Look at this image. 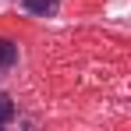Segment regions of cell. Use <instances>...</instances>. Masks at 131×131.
<instances>
[{"instance_id": "3957f363", "label": "cell", "mask_w": 131, "mask_h": 131, "mask_svg": "<svg viewBox=\"0 0 131 131\" xmlns=\"http://www.w3.org/2000/svg\"><path fill=\"white\" fill-rule=\"evenodd\" d=\"M11 117H14V103H11V96H0V128L11 124Z\"/></svg>"}, {"instance_id": "7a4b0ae2", "label": "cell", "mask_w": 131, "mask_h": 131, "mask_svg": "<svg viewBox=\"0 0 131 131\" xmlns=\"http://www.w3.org/2000/svg\"><path fill=\"white\" fill-rule=\"evenodd\" d=\"M32 14H53L57 11V0H21Z\"/></svg>"}, {"instance_id": "6da1fadb", "label": "cell", "mask_w": 131, "mask_h": 131, "mask_svg": "<svg viewBox=\"0 0 131 131\" xmlns=\"http://www.w3.org/2000/svg\"><path fill=\"white\" fill-rule=\"evenodd\" d=\"M18 60V46L14 43H7V39H0V74L7 71V67Z\"/></svg>"}]
</instances>
